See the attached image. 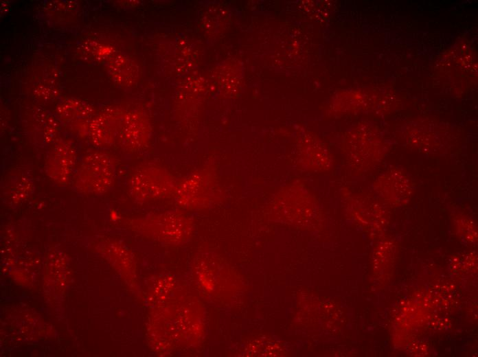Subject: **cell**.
Returning <instances> with one entry per match:
<instances>
[{
	"mask_svg": "<svg viewBox=\"0 0 478 357\" xmlns=\"http://www.w3.org/2000/svg\"><path fill=\"white\" fill-rule=\"evenodd\" d=\"M147 234L163 243L178 245L190 240L193 222L186 214L173 211L165 212L141 222Z\"/></svg>",
	"mask_w": 478,
	"mask_h": 357,
	"instance_id": "277c9868",
	"label": "cell"
},
{
	"mask_svg": "<svg viewBox=\"0 0 478 357\" xmlns=\"http://www.w3.org/2000/svg\"><path fill=\"white\" fill-rule=\"evenodd\" d=\"M112 159L104 152L86 155L73 174V185L81 192L101 194L110 189L115 179Z\"/></svg>",
	"mask_w": 478,
	"mask_h": 357,
	"instance_id": "3957f363",
	"label": "cell"
},
{
	"mask_svg": "<svg viewBox=\"0 0 478 357\" xmlns=\"http://www.w3.org/2000/svg\"><path fill=\"white\" fill-rule=\"evenodd\" d=\"M178 180L165 168L146 165L137 168L128 181L130 195L138 200L174 197Z\"/></svg>",
	"mask_w": 478,
	"mask_h": 357,
	"instance_id": "7a4b0ae2",
	"label": "cell"
},
{
	"mask_svg": "<svg viewBox=\"0 0 478 357\" xmlns=\"http://www.w3.org/2000/svg\"><path fill=\"white\" fill-rule=\"evenodd\" d=\"M36 125L45 142L53 141L58 130V125L54 117L49 113L42 111L41 117L36 118Z\"/></svg>",
	"mask_w": 478,
	"mask_h": 357,
	"instance_id": "9c48e42d",
	"label": "cell"
},
{
	"mask_svg": "<svg viewBox=\"0 0 478 357\" xmlns=\"http://www.w3.org/2000/svg\"><path fill=\"white\" fill-rule=\"evenodd\" d=\"M148 135V124L142 115L130 112L124 115L119 137L125 148L130 150L141 148L146 143Z\"/></svg>",
	"mask_w": 478,
	"mask_h": 357,
	"instance_id": "52a82bcc",
	"label": "cell"
},
{
	"mask_svg": "<svg viewBox=\"0 0 478 357\" xmlns=\"http://www.w3.org/2000/svg\"><path fill=\"white\" fill-rule=\"evenodd\" d=\"M124 115L115 108L106 109L90 121L87 129L92 143L100 147L111 146L119 136Z\"/></svg>",
	"mask_w": 478,
	"mask_h": 357,
	"instance_id": "8992f818",
	"label": "cell"
},
{
	"mask_svg": "<svg viewBox=\"0 0 478 357\" xmlns=\"http://www.w3.org/2000/svg\"><path fill=\"white\" fill-rule=\"evenodd\" d=\"M76 157V148L71 142L62 141L57 143L45 162L47 174L58 184H67L73 176Z\"/></svg>",
	"mask_w": 478,
	"mask_h": 357,
	"instance_id": "5b68a950",
	"label": "cell"
},
{
	"mask_svg": "<svg viewBox=\"0 0 478 357\" xmlns=\"http://www.w3.org/2000/svg\"><path fill=\"white\" fill-rule=\"evenodd\" d=\"M56 112L62 120L76 122L88 119L92 114L93 108L83 101L68 100L57 106Z\"/></svg>",
	"mask_w": 478,
	"mask_h": 357,
	"instance_id": "ba28073f",
	"label": "cell"
},
{
	"mask_svg": "<svg viewBox=\"0 0 478 357\" xmlns=\"http://www.w3.org/2000/svg\"><path fill=\"white\" fill-rule=\"evenodd\" d=\"M218 189L215 172L209 168H203L177 181L174 198L182 208L203 209L214 200Z\"/></svg>",
	"mask_w": 478,
	"mask_h": 357,
	"instance_id": "6da1fadb",
	"label": "cell"
}]
</instances>
